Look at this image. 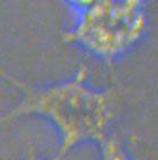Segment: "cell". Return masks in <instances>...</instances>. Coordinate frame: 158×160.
I'll use <instances>...</instances> for the list:
<instances>
[{
    "label": "cell",
    "instance_id": "3957f363",
    "mask_svg": "<svg viewBox=\"0 0 158 160\" xmlns=\"http://www.w3.org/2000/svg\"><path fill=\"white\" fill-rule=\"evenodd\" d=\"M99 148L100 160H132L128 149L114 132L99 143Z\"/></svg>",
    "mask_w": 158,
    "mask_h": 160
},
{
    "label": "cell",
    "instance_id": "6da1fadb",
    "mask_svg": "<svg viewBox=\"0 0 158 160\" xmlns=\"http://www.w3.org/2000/svg\"><path fill=\"white\" fill-rule=\"evenodd\" d=\"M0 77L19 92L18 103L0 115V124L31 115L49 122L59 138V148L52 160H62L83 143L99 144L113 133L119 89L92 87L84 64L71 77L45 85H33L1 66Z\"/></svg>",
    "mask_w": 158,
    "mask_h": 160
},
{
    "label": "cell",
    "instance_id": "7a4b0ae2",
    "mask_svg": "<svg viewBox=\"0 0 158 160\" xmlns=\"http://www.w3.org/2000/svg\"><path fill=\"white\" fill-rule=\"evenodd\" d=\"M67 5L75 18L73 25L62 34V40L79 46L110 70L138 45L149 26L144 1H70Z\"/></svg>",
    "mask_w": 158,
    "mask_h": 160
},
{
    "label": "cell",
    "instance_id": "277c9868",
    "mask_svg": "<svg viewBox=\"0 0 158 160\" xmlns=\"http://www.w3.org/2000/svg\"><path fill=\"white\" fill-rule=\"evenodd\" d=\"M28 160H42V159H38V158H36L34 154H29ZM49 160H52V159H49Z\"/></svg>",
    "mask_w": 158,
    "mask_h": 160
}]
</instances>
